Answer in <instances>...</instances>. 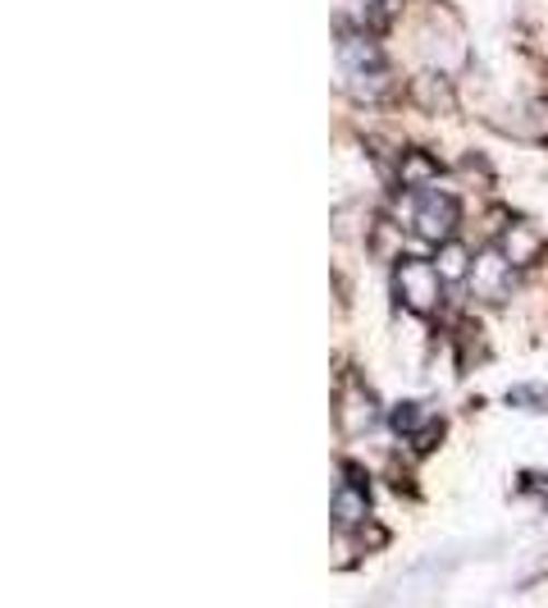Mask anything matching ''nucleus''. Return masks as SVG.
<instances>
[{
	"instance_id": "1",
	"label": "nucleus",
	"mask_w": 548,
	"mask_h": 608,
	"mask_svg": "<svg viewBox=\"0 0 548 608\" xmlns=\"http://www.w3.org/2000/svg\"><path fill=\"white\" fill-rule=\"evenodd\" d=\"M394 293L411 316H434L443 302V270L421 257H407L394 266Z\"/></svg>"
},
{
	"instance_id": "2",
	"label": "nucleus",
	"mask_w": 548,
	"mask_h": 608,
	"mask_svg": "<svg viewBox=\"0 0 548 608\" xmlns=\"http://www.w3.org/2000/svg\"><path fill=\"white\" fill-rule=\"evenodd\" d=\"M338 56H343V73H348V87L361 96V101H375L388 83V69H384V56H380V46L371 37H343L338 42Z\"/></svg>"
},
{
	"instance_id": "3",
	"label": "nucleus",
	"mask_w": 548,
	"mask_h": 608,
	"mask_svg": "<svg viewBox=\"0 0 548 608\" xmlns=\"http://www.w3.org/2000/svg\"><path fill=\"white\" fill-rule=\"evenodd\" d=\"M457 220H462V211H457V201L453 197H443V192H430V188H421L411 197V230L421 234L425 243H434V247H443L453 234H457Z\"/></svg>"
},
{
	"instance_id": "4",
	"label": "nucleus",
	"mask_w": 548,
	"mask_h": 608,
	"mask_svg": "<svg viewBox=\"0 0 548 608\" xmlns=\"http://www.w3.org/2000/svg\"><path fill=\"white\" fill-rule=\"evenodd\" d=\"M466 280H471V293L480 302H503L512 293V261L503 257V247H485L471 257V270H466Z\"/></svg>"
},
{
	"instance_id": "5",
	"label": "nucleus",
	"mask_w": 548,
	"mask_h": 608,
	"mask_svg": "<svg viewBox=\"0 0 548 608\" xmlns=\"http://www.w3.org/2000/svg\"><path fill=\"white\" fill-rule=\"evenodd\" d=\"M365 513H371V499H365L361 471H357V467L338 471V476H334V526H338V530H343V526L352 530V526L365 522Z\"/></svg>"
},
{
	"instance_id": "6",
	"label": "nucleus",
	"mask_w": 548,
	"mask_h": 608,
	"mask_svg": "<svg viewBox=\"0 0 548 608\" xmlns=\"http://www.w3.org/2000/svg\"><path fill=\"white\" fill-rule=\"evenodd\" d=\"M499 247H503V257L512 266H530L539 257V234L530 230V224H508V234H503Z\"/></svg>"
},
{
	"instance_id": "7",
	"label": "nucleus",
	"mask_w": 548,
	"mask_h": 608,
	"mask_svg": "<svg viewBox=\"0 0 548 608\" xmlns=\"http://www.w3.org/2000/svg\"><path fill=\"white\" fill-rule=\"evenodd\" d=\"M348 394H352V408L343 402V430H348V435H361V430L375 425V402L365 398L361 389H348Z\"/></svg>"
},
{
	"instance_id": "8",
	"label": "nucleus",
	"mask_w": 548,
	"mask_h": 608,
	"mask_svg": "<svg viewBox=\"0 0 548 608\" xmlns=\"http://www.w3.org/2000/svg\"><path fill=\"white\" fill-rule=\"evenodd\" d=\"M439 174V165L430 161V156H421V151H411V156L403 161V184H411V188H421V184H430Z\"/></svg>"
},
{
	"instance_id": "9",
	"label": "nucleus",
	"mask_w": 548,
	"mask_h": 608,
	"mask_svg": "<svg viewBox=\"0 0 548 608\" xmlns=\"http://www.w3.org/2000/svg\"><path fill=\"white\" fill-rule=\"evenodd\" d=\"M394 430L398 435H421V408H416V402H403V408H394Z\"/></svg>"
},
{
	"instance_id": "10",
	"label": "nucleus",
	"mask_w": 548,
	"mask_h": 608,
	"mask_svg": "<svg viewBox=\"0 0 548 608\" xmlns=\"http://www.w3.org/2000/svg\"><path fill=\"white\" fill-rule=\"evenodd\" d=\"M516 408H548V394H526V389H512Z\"/></svg>"
}]
</instances>
